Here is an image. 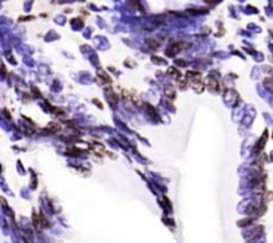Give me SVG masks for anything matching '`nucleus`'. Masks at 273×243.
Here are the masks:
<instances>
[{
	"instance_id": "obj_2",
	"label": "nucleus",
	"mask_w": 273,
	"mask_h": 243,
	"mask_svg": "<svg viewBox=\"0 0 273 243\" xmlns=\"http://www.w3.org/2000/svg\"><path fill=\"white\" fill-rule=\"evenodd\" d=\"M205 84H207L208 87H209V90H216L217 88V81L216 80H212V78H207V80H205Z\"/></svg>"
},
{
	"instance_id": "obj_4",
	"label": "nucleus",
	"mask_w": 273,
	"mask_h": 243,
	"mask_svg": "<svg viewBox=\"0 0 273 243\" xmlns=\"http://www.w3.org/2000/svg\"><path fill=\"white\" fill-rule=\"evenodd\" d=\"M165 92H167V95L169 96L171 99L175 98V91H173V88H167V91H165Z\"/></svg>"
},
{
	"instance_id": "obj_5",
	"label": "nucleus",
	"mask_w": 273,
	"mask_h": 243,
	"mask_svg": "<svg viewBox=\"0 0 273 243\" xmlns=\"http://www.w3.org/2000/svg\"><path fill=\"white\" fill-rule=\"evenodd\" d=\"M147 43H148V44H151V46H152V48H157V47H159V43H157V41L152 40V39H149V40H148Z\"/></svg>"
},
{
	"instance_id": "obj_7",
	"label": "nucleus",
	"mask_w": 273,
	"mask_h": 243,
	"mask_svg": "<svg viewBox=\"0 0 273 243\" xmlns=\"http://www.w3.org/2000/svg\"><path fill=\"white\" fill-rule=\"evenodd\" d=\"M265 84H267L268 87H270L273 91V81H270V79H265Z\"/></svg>"
},
{
	"instance_id": "obj_6",
	"label": "nucleus",
	"mask_w": 273,
	"mask_h": 243,
	"mask_svg": "<svg viewBox=\"0 0 273 243\" xmlns=\"http://www.w3.org/2000/svg\"><path fill=\"white\" fill-rule=\"evenodd\" d=\"M47 128H48V130H59V126L55 124V123H49Z\"/></svg>"
},
{
	"instance_id": "obj_1",
	"label": "nucleus",
	"mask_w": 273,
	"mask_h": 243,
	"mask_svg": "<svg viewBox=\"0 0 273 243\" xmlns=\"http://www.w3.org/2000/svg\"><path fill=\"white\" fill-rule=\"evenodd\" d=\"M180 51H181V43H175L171 46V48L167 49V55H176Z\"/></svg>"
},
{
	"instance_id": "obj_3",
	"label": "nucleus",
	"mask_w": 273,
	"mask_h": 243,
	"mask_svg": "<svg viewBox=\"0 0 273 243\" xmlns=\"http://www.w3.org/2000/svg\"><path fill=\"white\" fill-rule=\"evenodd\" d=\"M267 136H268V135H267V134H265V135L262 136L261 139H260V142H259V146H257V147L255 148V152H257V151H260V150H261L262 147H264V140H265V139H267Z\"/></svg>"
}]
</instances>
